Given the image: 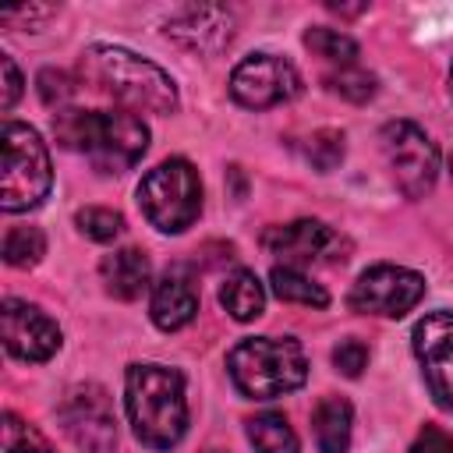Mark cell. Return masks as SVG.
I'll return each mask as SVG.
<instances>
[{
  "label": "cell",
  "mask_w": 453,
  "mask_h": 453,
  "mask_svg": "<svg viewBox=\"0 0 453 453\" xmlns=\"http://www.w3.org/2000/svg\"><path fill=\"white\" fill-rule=\"evenodd\" d=\"M379 142L396 188L407 198H425L439 177V149L425 134V127H418L414 120H389L379 131Z\"/></svg>",
  "instance_id": "obj_7"
},
{
  "label": "cell",
  "mask_w": 453,
  "mask_h": 453,
  "mask_svg": "<svg viewBox=\"0 0 453 453\" xmlns=\"http://www.w3.org/2000/svg\"><path fill=\"white\" fill-rule=\"evenodd\" d=\"M269 283H273V294H276L280 301L308 304V308H326V304H329L326 287H319L311 276H304V273L294 269V265H273Z\"/></svg>",
  "instance_id": "obj_20"
},
{
  "label": "cell",
  "mask_w": 453,
  "mask_h": 453,
  "mask_svg": "<svg viewBox=\"0 0 453 453\" xmlns=\"http://www.w3.org/2000/svg\"><path fill=\"white\" fill-rule=\"evenodd\" d=\"M53 134L64 149L88 156L103 173L131 170L149 149V127L127 110H60Z\"/></svg>",
  "instance_id": "obj_1"
},
{
  "label": "cell",
  "mask_w": 453,
  "mask_h": 453,
  "mask_svg": "<svg viewBox=\"0 0 453 453\" xmlns=\"http://www.w3.org/2000/svg\"><path fill=\"white\" fill-rule=\"evenodd\" d=\"M449 92H453V67H449Z\"/></svg>",
  "instance_id": "obj_32"
},
{
  "label": "cell",
  "mask_w": 453,
  "mask_h": 453,
  "mask_svg": "<svg viewBox=\"0 0 453 453\" xmlns=\"http://www.w3.org/2000/svg\"><path fill=\"white\" fill-rule=\"evenodd\" d=\"M425 297V276L403 265H372L365 269L354 287H350V308L361 315H382V319H400L407 315L418 301Z\"/></svg>",
  "instance_id": "obj_8"
},
{
  "label": "cell",
  "mask_w": 453,
  "mask_h": 453,
  "mask_svg": "<svg viewBox=\"0 0 453 453\" xmlns=\"http://www.w3.org/2000/svg\"><path fill=\"white\" fill-rule=\"evenodd\" d=\"M304 159H308L319 173H329V170L343 159V134L333 131V127H322V131L308 134V142H304Z\"/></svg>",
  "instance_id": "obj_26"
},
{
  "label": "cell",
  "mask_w": 453,
  "mask_h": 453,
  "mask_svg": "<svg viewBox=\"0 0 453 453\" xmlns=\"http://www.w3.org/2000/svg\"><path fill=\"white\" fill-rule=\"evenodd\" d=\"M99 276H103V287H106L110 297L134 301V297H142L149 290L152 265H149V258L138 248H120V251H110L99 262Z\"/></svg>",
  "instance_id": "obj_16"
},
{
  "label": "cell",
  "mask_w": 453,
  "mask_h": 453,
  "mask_svg": "<svg viewBox=\"0 0 453 453\" xmlns=\"http://www.w3.org/2000/svg\"><path fill=\"white\" fill-rule=\"evenodd\" d=\"M46 255V237L39 226H11L4 237V262L14 269H32Z\"/></svg>",
  "instance_id": "obj_22"
},
{
  "label": "cell",
  "mask_w": 453,
  "mask_h": 453,
  "mask_svg": "<svg viewBox=\"0 0 453 453\" xmlns=\"http://www.w3.org/2000/svg\"><path fill=\"white\" fill-rule=\"evenodd\" d=\"M57 414H60V425H64L67 439L78 449L113 453V446H117V414H113V403H110L103 386L85 382V386L67 389Z\"/></svg>",
  "instance_id": "obj_9"
},
{
  "label": "cell",
  "mask_w": 453,
  "mask_h": 453,
  "mask_svg": "<svg viewBox=\"0 0 453 453\" xmlns=\"http://www.w3.org/2000/svg\"><path fill=\"white\" fill-rule=\"evenodd\" d=\"M301 92V74L276 53H251L230 74V96L248 110H269Z\"/></svg>",
  "instance_id": "obj_10"
},
{
  "label": "cell",
  "mask_w": 453,
  "mask_h": 453,
  "mask_svg": "<svg viewBox=\"0 0 453 453\" xmlns=\"http://www.w3.org/2000/svg\"><path fill=\"white\" fill-rule=\"evenodd\" d=\"M53 14V7H46V4H32V7H14V11H0V25H14V21H21L25 28H35L39 21H46Z\"/></svg>",
  "instance_id": "obj_31"
},
{
  "label": "cell",
  "mask_w": 453,
  "mask_h": 453,
  "mask_svg": "<svg viewBox=\"0 0 453 453\" xmlns=\"http://www.w3.org/2000/svg\"><path fill=\"white\" fill-rule=\"evenodd\" d=\"M145 219L163 234H184L202 212V180L188 159H163L138 184Z\"/></svg>",
  "instance_id": "obj_6"
},
{
  "label": "cell",
  "mask_w": 453,
  "mask_h": 453,
  "mask_svg": "<svg viewBox=\"0 0 453 453\" xmlns=\"http://www.w3.org/2000/svg\"><path fill=\"white\" fill-rule=\"evenodd\" d=\"M234 386L251 400L294 393L308 379L304 347L294 336H248L226 354Z\"/></svg>",
  "instance_id": "obj_4"
},
{
  "label": "cell",
  "mask_w": 453,
  "mask_h": 453,
  "mask_svg": "<svg viewBox=\"0 0 453 453\" xmlns=\"http://www.w3.org/2000/svg\"><path fill=\"white\" fill-rule=\"evenodd\" d=\"M124 403L134 435L149 449H170L188 432V396L177 368L142 361L124 375Z\"/></svg>",
  "instance_id": "obj_2"
},
{
  "label": "cell",
  "mask_w": 453,
  "mask_h": 453,
  "mask_svg": "<svg viewBox=\"0 0 453 453\" xmlns=\"http://www.w3.org/2000/svg\"><path fill=\"white\" fill-rule=\"evenodd\" d=\"M74 223L85 237L99 241V244H110L124 234V216L117 209H103V205H85L74 212Z\"/></svg>",
  "instance_id": "obj_23"
},
{
  "label": "cell",
  "mask_w": 453,
  "mask_h": 453,
  "mask_svg": "<svg viewBox=\"0 0 453 453\" xmlns=\"http://www.w3.org/2000/svg\"><path fill=\"white\" fill-rule=\"evenodd\" d=\"M326 88L350 99V103H368L375 96V78L368 71H361L357 64L354 67H336L326 74Z\"/></svg>",
  "instance_id": "obj_25"
},
{
  "label": "cell",
  "mask_w": 453,
  "mask_h": 453,
  "mask_svg": "<svg viewBox=\"0 0 453 453\" xmlns=\"http://www.w3.org/2000/svg\"><path fill=\"white\" fill-rule=\"evenodd\" d=\"M234 14L226 7H212V4H202V7H184L180 14L170 18L166 25V35L173 42H180L184 50H195V53H219L230 39H234Z\"/></svg>",
  "instance_id": "obj_14"
},
{
  "label": "cell",
  "mask_w": 453,
  "mask_h": 453,
  "mask_svg": "<svg viewBox=\"0 0 453 453\" xmlns=\"http://www.w3.org/2000/svg\"><path fill=\"white\" fill-rule=\"evenodd\" d=\"M35 88H39V99H42L46 106H64V103L74 96V81H71V74H67V71H53V67L39 71Z\"/></svg>",
  "instance_id": "obj_27"
},
{
  "label": "cell",
  "mask_w": 453,
  "mask_h": 453,
  "mask_svg": "<svg viewBox=\"0 0 453 453\" xmlns=\"http://www.w3.org/2000/svg\"><path fill=\"white\" fill-rule=\"evenodd\" d=\"M219 304L237 322H251L265 311V287L258 283V276L251 269H234L219 287Z\"/></svg>",
  "instance_id": "obj_18"
},
{
  "label": "cell",
  "mask_w": 453,
  "mask_h": 453,
  "mask_svg": "<svg viewBox=\"0 0 453 453\" xmlns=\"http://www.w3.org/2000/svg\"><path fill=\"white\" fill-rule=\"evenodd\" d=\"M0 209L4 212H28L35 209L53 184L50 152L42 138L18 120H7L0 131Z\"/></svg>",
  "instance_id": "obj_5"
},
{
  "label": "cell",
  "mask_w": 453,
  "mask_h": 453,
  "mask_svg": "<svg viewBox=\"0 0 453 453\" xmlns=\"http://www.w3.org/2000/svg\"><path fill=\"white\" fill-rule=\"evenodd\" d=\"M0 74H4V85H0V110H11L21 96V74L14 67V57L0 53Z\"/></svg>",
  "instance_id": "obj_30"
},
{
  "label": "cell",
  "mask_w": 453,
  "mask_h": 453,
  "mask_svg": "<svg viewBox=\"0 0 453 453\" xmlns=\"http://www.w3.org/2000/svg\"><path fill=\"white\" fill-rule=\"evenodd\" d=\"M262 248L276 258H283V265H333L347 258V237H340L333 226H326L322 219H294L283 226H269L262 237Z\"/></svg>",
  "instance_id": "obj_11"
},
{
  "label": "cell",
  "mask_w": 453,
  "mask_h": 453,
  "mask_svg": "<svg viewBox=\"0 0 453 453\" xmlns=\"http://www.w3.org/2000/svg\"><path fill=\"white\" fill-rule=\"evenodd\" d=\"M0 319H4V347L11 357L39 365L60 350V326L42 308L7 297L0 308Z\"/></svg>",
  "instance_id": "obj_13"
},
{
  "label": "cell",
  "mask_w": 453,
  "mask_h": 453,
  "mask_svg": "<svg viewBox=\"0 0 453 453\" xmlns=\"http://www.w3.org/2000/svg\"><path fill=\"white\" fill-rule=\"evenodd\" d=\"M0 449H4V453H53V446H50L32 425H25L18 414H4V425H0Z\"/></svg>",
  "instance_id": "obj_24"
},
{
  "label": "cell",
  "mask_w": 453,
  "mask_h": 453,
  "mask_svg": "<svg viewBox=\"0 0 453 453\" xmlns=\"http://www.w3.org/2000/svg\"><path fill=\"white\" fill-rule=\"evenodd\" d=\"M333 365H336V372H343L347 379H357L361 372H365V365H368V347L361 343V340H340L336 347H333Z\"/></svg>",
  "instance_id": "obj_28"
},
{
  "label": "cell",
  "mask_w": 453,
  "mask_h": 453,
  "mask_svg": "<svg viewBox=\"0 0 453 453\" xmlns=\"http://www.w3.org/2000/svg\"><path fill=\"white\" fill-rule=\"evenodd\" d=\"M449 163H453V159H449Z\"/></svg>",
  "instance_id": "obj_34"
},
{
  "label": "cell",
  "mask_w": 453,
  "mask_h": 453,
  "mask_svg": "<svg viewBox=\"0 0 453 453\" xmlns=\"http://www.w3.org/2000/svg\"><path fill=\"white\" fill-rule=\"evenodd\" d=\"M248 439L255 453H297V432L290 428L287 414L280 411H262L248 421Z\"/></svg>",
  "instance_id": "obj_19"
},
{
  "label": "cell",
  "mask_w": 453,
  "mask_h": 453,
  "mask_svg": "<svg viewBox=\"0 0 453 453\" xmlns=\"http://www.w3.org/2000/svg\"><path fill=\"white\" fill-rule=\"evenodd\" d=\"M81 71L99 88H106L117 103H124L138 113L142 110L145 113H173L177 110L173 78L159 64H152V60H145V57H138L124 46L99 42V46L85 50L81 53Z\"/></svg>",
  "instance_id": "obj_3"
},
{
  "label": "cell",
  "mask_w": 453,
  "mask_h": 453,
  "mask_svg": "<svg viewBox=\"0 0 453 453\" xmlns=\"http://www.w3.org/2000/svg\"><path fill=\"white\" fill-rule=\"evenodd\" d=\"M205 453H223V449H205Z\"/></svg>",
  "instance_id": "obj_33"
},
{
  "label": "cell",
  "mask_w": 453,
  "mask_h": 453,
  "mask_svg": "<svg viewBox=\"0 0 453 453\" xmlns=\"http://www.w3.org/2000/svg\"><path fill=\"white\" fill-rule=\"evenodd\" d=\"M149 315L152 322L163 329V333H173V329H184L195 315H198V290H195V280L188 269L173 265L159 276V283L152 287V304H149Z\"/></svg>",
  "instance_id": "obj_15"
},
{
  "label": "cell",
  "mask_w": 453,
  "mask_h": 453,
  "mask_svg": "<svg viewBox=\"0 0 453 453\" xmlns=\"http://www.w3.org/2000/svg\"><path fill=\"white\" fill-rule=\"evenodd\" d=\"M304 46H308L315 57L336 64V67H354V60H357V42H354L350 35L336 32V28H322V25L308 28V32H304Z\"/></svg>",
  "instance_id": "obj_21"
},
{
  "label": "cell",
  "mask_w": 453,
  "mask_h": 453,
  "mask_svg": "<svg viewBox=\"0 0 453 453\" xmlns=\"http://www.w3.org/2000/svg\"><path fill=\"white\" fill-rule=\"evenodd\" d=\"M414 354L435 403L453 411V311H432L414 326Z\"/></svg>",
  "instance_id": "obj_12"
},
{
  "label": "cell",
  "mask_w": 453,
  "mask_h": 453,
  "mask_svg": "<svg viewBox=\"0 0 453 453\" xmlns=\"http://www.w3.org/2000/svg\"><path fill=\"white\" fill-rule=\"evenodd\" d=\"M411 453H453V435L439 425H425L411 446Z\"/></svg>",
  "instance_id": "obj_29"
},
{
  "label": "cell",
  "mask_w": 453,
  "mask_h": 453,
  "mask_svg": "<svg viewBox=\"0 0 453 453\" xmlns=\"http://www.w3.org/2000/svg\"><path fill=\"white\" fill-rule=\"evenodd\" d=\"M315 442L322 453H347L350 449V432H354V411L343 396H322L315 414H311Z\"/></svg>",
  "instance_id": "obj_17"
}]
</instances>
